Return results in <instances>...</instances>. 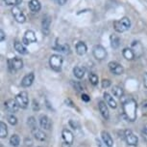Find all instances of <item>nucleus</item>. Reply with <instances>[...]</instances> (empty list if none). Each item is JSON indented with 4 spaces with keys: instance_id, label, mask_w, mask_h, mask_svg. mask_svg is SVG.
Segmentation results:
<instances>
[{
    "instance_id": "473e14b6",
    "label": "nucleus",
    "mask_w": 147,
    "mask_h": 147,
    "mask_svg": "<svg viewBox=\"0 0 147 147\" xmlns=\"http://www.w3.org/2000/svg\"><path fill=\"white\" fill-rule=\"evenodd\" d=\"M4 1L7 5H10V6H16L18 4L21 3L22 0H4Z\"/></svg>"
},
{
    "instance_id": "f704fd0d",
    "label": "nucleus",
    "mask_w": 147,
    "mask_h": 147,
    "mask_svg": "<svg viewBox=\"0 0 147 147\" xmlns=\"http://www.w3.org/2000/svg\"><path fill=\"white\" fill-rule=\"evenodd\" d=\"M69 125H70V126H71L74 130H75V129H79V128H80V124H79L77 121H75V120H70V121H69Z\"/></svg>"
},
{
    "instance_id": "393cba45",
    "label": "nucleus",
    "mask_w": 147,
    "mask_h": 147,
    "mask_svg": "<svg viewBox=\"0 0 147 147\" xmlns=\"http://www.w3.org/2000/svg\"><path fill=\"white\" fill-rule=\"evenodd\" d=\"M110 40H111V46L112 48L113 49H118L119 46H120V38L116 35H111L110 37Z\"/></svg>"
},
{
    "instance_id": "7ed1b4c3",
    "label": "nucleus",
    "mask_w": 147,
    "mask_h": 147,
    "mask_svg": "<svg viewBox=\"0 0 147 147\" xmlns=\"http://www.w3.org/2000/svg\"><path fill=\"white\" fill-rule=\"evenodd\" d=\"M63 59V57L59 54H53L51 55L50 59H49V64H50L51 69H53L55 72H61L62 70Z\"/></svg>"
},
{
    "instance_id": "09e8293b",
    "label": "nucleus",
    "mask_w": 147,
    "mask_h": 147,
    "mask_svg": "<svg viewBox=\"0 0 147 147\" xmlns=\"http://www.w3.org/2000/svg\"><path fill=\"white\" fill-rule=\"evenodd\" d=\"M142 107H147V101H145V102H143V103H142Z\"/></svg>"
},
{
    "instance_id": "a211bd4d",
    "label": "nucleus",
    "mask_w": 147,
    "mask_h": 147,
    "mask_svg": "<svg viewBox=\"0 0 147 147\" xmlns=\"http://www.w3.org/2000/svg\"><path fill=\"white\" fill-rule=\"evenodd\" d=\"M102 135V139H103V142L106 146L108 147H113V140L112 137L110 135V134L106 131H102L101 133Z\"/></svg>"
},
{
    "instance_id": "423d86ee",
    "label": "nucleus",
    "mask_w": 147,
    "mask_h": 147,
    "mask_svg": "<svg viewBox=\"0 0 147 147\" xmlns=\"http://www.w3.org/2000/svg\"><path fill=\"white\" fill-rule=\"evenodd\" d=\"M93 56L97 60H104L107 56V51L100 45H97L93 48Z\"/></svg>"
},
{
    "instance_id": "ddd939ff",
    "label": "nucleus",
    "mask_w": 147,
    "mask_h": 147,
    "mask_svg": "<svg viewBox=\"0 0 147 147\" xmlns=\"http://www.w3.org/2000/svg\"><path fill=\"white\" fill-rule=\"evenodd\" d=\"M40 125L41 128L44 130H50L52 127V122L48 116L41 115L40 118Z\"/></svg>"
},
{
    "instance_id": "cd10ccee",
    "label": "nucleus",
    "mask_w": 147,
    "mask_h": 147,
    "mask_svg": "<svg viewBox=\"0 0 147 147\" xmlns=\"http://www.w3.org/2000/svg\"><path fill=\"white\" fill-rule=\"evenodd\" d=\"M112 92L113 94V96L117 97V98H121L124 94V90H123V88L120 86H113L112 89Z\"/></svg>"
},
{
    "instance_id": "7c9ffc66",
    "label": "nucleus",
    "mask_w": 147,
    "mask_h": 147,
    "mask_svg": "<svg viewBox=\"0 0 147 147\" xmlns=\"http://www.w3.org/2000/svg\"><path fill=\"white\" fill-rule=\"evenodd\" d=\"M27 124H28V126L30 127L31 130L37 128V122H36L35 117H33V116H31V117H29L27 119Z\"/></svg>"
},
{
    "instance_id": "72a5a7b5",
    "label": "nucleus",
    "mask_w": 147,
    "mask_h": 147,
    "mask_svg": "<svg viewBox=\"0 0 147 147\" xmlns=\"http://www.w3.org/2000/svg\"><path fill=\"white\" fill-rule=\"evenodd\" d=\"M7 119H8V122H9L11 125H16V123H18V118L13 114L8 116Z\"/></svg>"
},
{
    "instance_id": "37998d69",
    "label": "nucleus",
    "mask_w": 147,
    "mask_h": 147,
    "mask_svg": "<svg viewBox=\"0 0 147 147\" xmlns=\"http://www.w3.org/2000/svg\"><path fill=\"white\" fill-rule=\"evenodd\" d=\"M143 85L147 89V73L144 75V77H143Z\"/></svg>"
},
{
    "instance_id": "58836bf2",
    "label": "nucleus",
    "mask_w": 147,
    "mask_h": 147,
    "mask_svg": "<svg viewBox=\"0 0 147 147\" xmlns=\"http://www.w3.org/2000/svg\"><path fill=\"white\" fill-rule=\"evenodd\" d=\"M24 143H25V146H27V147H31L33 145V141H32L31 138H29V137L25 138V140H24Z\"/></svg>"
},
{
    "instance_id": "4c0bfd02",
    "label": "nucleus",
    "mask_w": 147,
    "mask_h": 147,
    "mask_svg": "<svg viewBox=\"0 0 147 147\" xmlns=\"http://www.w3.org/2000/svg\"><path fill=\"white\" fill-rule=\"evenodd\" d=\"M111 86V80L110 79H103L102 80V87L108 88Z\"/></svg>"
},
{
    "instance_id": "20e7f679",
    "label": "nucleus",
    "mask_w": 147,
    "mask_h": 147,
    "mask_svg": "<svg viewBox=\"0 0 147 147\" xmlns=\"http://www.w3.org/2000/svg\"><path fill=\"white\" fill-rule=\"evenodd\" d=\"M16 100L18 102V106L21 109H26L29 105V98H28V94L25 91H22L19 94H18L16 97Z\"/></svg>"
},
{
    "instance_id": "6ab92c4d",
    "label": "nucleus",
    "mask_w": 147,
    "mask_h": 147,
    "mask_svg": "<svg viewBox=\"0 0 147 147\" xmlns=\"http://www.w3.org/2000/svg\"><path fill=\"white\" fill-rule=\"evenodd\" d=\"M33 135H34V137L36 138L37 140H40V141H44L46 139V135L44 134V133L41 131V130L38 129V128H35L31 130Z\"/></svg>"
},
{
    "instance_id": "f257e3e1",
    "label": "nucleus",
    "mask_w": 147,
    "mask_h": 147,
    "mask_svg": "<svg viewBox=\"0 0 147 147\" xmlns=\"http://www.w3.org/2000/svg\"><path fill=\"white\" fill-rule=\"evenodd\" d=\"M122 109H123V113L125 117L128 119L129 121L134 122L137 119V109L138 105L137 102L134 99L128 98L124 100L122 103Z\"/></svg>"
},
{
    "instance_id": "c03bdc74",
    "label": "nucleus",
    "mask_w": 147,
    "mask_h": 147,
    "mask_svg": "<svg viewBox=\"0 0 147 147\" xmlns=\"http://www.w3.org/2000/svg\"><path fill=\"white\" fill-rule=\"evenodd\" d=\"M65 103H66V104H67V106L72 107H74V109H75V106H73V103H72V102L70 101V99L65 100Z\"/></svg>"
},
{
    "instance_id": "ea45409f",
    "label": "nucleus",
    "mask_w": 147,
    "mask_h": 147,
    "mask_svg": "<svg viewBox=\"0 0 147 147\" xmlns=\"http://www.w3.org/2000/svg\"><path fill=\"white\" fill-rule=\"evenodd\" d=\"M81 98H82V100L84 102H90V98L88 97V95H87V94H82V96H81Z\"/></svg>"
},
{
    "instance_id": "49530a36",
    "label": "nucleus",
    "mask_w": 147,
    "mask_h": 147,
    "mask_svg": "<svg viewBox=\"0 0 147 147\" xmlns=\"http://www.w3.org/2000/svg\"><path fill=\"white\" fill-rule=\"evenodd\" d=\"M143 133H144V135L147 137V125H145V126L143 127Z\"/></svg>"
},
{
    "instance_id": "a878e982",
    "label": "nucleus",
    "mask_w": 147,
    "mask_h": 147,
    "mask_svg": "<svg viewBox=\"0 0 147 147\" xmlns=\"http://www.w3.org/2000/svg\"><path fill=\"white\" fill-rule=\"evenodd\" d=\"M54 49L56 51L63 52V53H69L70 52V48L68 45H57L54 46Z\"/></svg>"
},
{
    "instance_id": "412c9836",
    "label": "nucleus",
    "mask_w": 147,
    "mask_h": 147,
    "mask_svg": "<svg viewBox=\"0 0 147 147\" xmlns=\"http://www.w3.org/2000/svg\"><path fill=\"white\" fill-rule=\"evenodd\" d=\"M87 51H88L87 45H86L84 42H78V43L76 44V52L79 55L86 54L87 53Z\"/></svg>"
},
{
    "instance_id": "1a4fd4ad",
    "label": "nucleus",
    "mask_w": 147,
    "mask_h": 147,
    "mask_svg": "<svg viewBox=\"0 0 147 147\" xmlns=\"http://www.w3.org/2000/svg\"><path fill=\"white\" fill-rule=\"evenodd\" d=\"M4 106H5V109H6V110H8L9 112H13V113L18 111V109L20 107L18 106L16 100H13V99L7 100V101L5 102Z\"/></svg>"
},
{
    "instance_id": "39448f33",
    "label": "nucleus",
    "mask_w": 147,
    "mask_h": 147,
    "mask_svg": "<svg viewBox=\"0 0 147 147\" xmlns=\"http://www.w3.org/2000/svg\"><path fill=\"white\" fill-rule=\"evenodd\" d=\"M8 65L11 71H18L23 67V61L18 57H13L8 60Z\"/></svg>"
},
{
    "instance_id": "2f4dec72",
    "label": "nucleus",
    "mask_w": 147,
    "mask_h": 147,
    "mask_svg": "<svg viewBox=\"0 0 147 147\" xmlns=\"http://www.w3.org/2000/svg\"><path fill=\"white\" fill-rule=\"evenodd\" d=\"M88 79H90V83L92 85H97V84H98V77H97L95 74L90 73V76H88Z\"/></svg>"
},
{
    "instance_id": "a19ab883",
    "label": "nucleus",
    "mask_w": 147,
    "mask_h": 147,
    "mask_svg": "<svg viewBox=\"0 0 147 147\" xmlns=\"http://www.w3.org/2000/svg\"><path fill=\"white\" fill-rule=\"evenodd\" d=\"M5 37H6V35H5V33L3 30H0V41L1 42H3L5 40Z\"/></svg>"
},
{
    "instance_id": "5701e85b",
    "label": "nucleus",
    "mask_w": 147,
    "mask_h": 147,
    "mask_svg": "<svg viewBox=\"0 0 147 147\" xmlns=\"http://www.w3.org/2000/svg\"><path fill=\"white\" fill-rule=\"evenodd\" d=\"M15 49H16V51L20 54H27L28 53V51H27V49L25 48V46H24L22 43H20V42H18V41L16 42Z\"/></svg>"
},
{
    "instance_id": "a18cd8bd",
    "label": "nucleus",
    "mask_w": 147,
    "mask_h": 147,
    "mask_svg": "<svg viewBox=\"0 0 147 147\" xmlns=\"http://www.w3.org/2000/svg\"><path fill=\"white\" fill-rule=\"evenodd\" d=\"M96 144H97V146H98V147H106V145L102 143L99 139H96Z\"/></svg>"
},
{
    "instance_id": "c756f323",
    "label": "nucleus",
    "mask_w": 147,
    "mask_h": 147,
    "mask_svg": "<svg viewBox=\"0 0 147 147\" xmlns=\"http://www.w3.org/2000/svg\"><path fill=\"white\" fill-rule=\"evenodd\" d=\"M10 143H11V145H13V147L18 146L19 143H20V138H19L18 135H13L10 138Z\"/></svg>"
},
{
    "instance_id": "c9c22d12",
    "label": "nucleus",
    "mask_w": 147,
    "mask_h": 147,
    "mask_svg": "<svg viewBox=\"0 0 147 147\" xmlns=\"http://www.w3.org/2000/svg\"><path fill=\"white\" fill-rule=\"evenodd\" d=\"M32 107H33V110H34V111H38V110H40V104H38V102L36 101V100L33 101Z\"/></svg>"
},
{
    "instance_id": "f3484780",
    "label": "nucleus",
    "mask_w": 147,
    "mask_h": 147,
    "mask_svg": "<svg viewBox=\"0 0 147 147\" xmlns=\"http://www.w3.org/2000/svg\"><path fill=\"white\" fill-rule=\"evenodd\" d=\"M50 24H51V18H49V16H44L42 19V23H41L42 32L44 35L49 34V31H50Z\"/></svg>"
},
{
    "instance_id": "f8f14e48",
    "label": "nucleus",
    "mask_w": 147,
    "mask_h": 147,
    "mask_svg": "<svg viewBox=\"0 0 147 147\" xmlns=\"http://www.w3.org/2000/svg\"><path fill=\"white\" fill-rule=\"evenodd\" d=\"M22 42H23L24 45H29V44L36 43L37 42V37H36L35 32L32 31V30H27L25 34H24Z\"/></svg>"
},
{
    "instance_id": "e433bc0d",
    "label": "nucleus",
    "mask_w": 147,
    "mask_h": 147,
    "mask_svg": "<svg viewBox=\"0 0 147 147\" xmlns=\"http://www.w3.org/2000/svg\"><path fill=\"white\" fill-rule=\"evenodd\" d=\"M72 85H73V87H74V89H76L77 91H82L83 90V87H82V85L80 84L79 82H77V81H72Z\"/></svg>"
},
{
    "instance_id": "bb28decb",
    "label": "nucleus",
    "mask_w": 147,
    "mask_h": 147,
    "mask_svg": "<svg viewBox=\"0 0 147 147\" xmlns=\"http://www.w3.org/2000/svg\"><path fill=\"white\" fill-rule=\"evenodd\" d=\"M122 53H123L124 58H126L127 60H133L134 58H136L135 53L133 52V51L131 49H124Z\"/></svg>"
},
{
    "instance_id": "dca6fc26",
    "label": "nucleus",
    "mask_w": 147,
    "mask_h": 147,
    "mask_svg": "<svg viewBox=\"0 0 147 147\" xmlns=\"http://www.w3.org/2000/svg\"><path fill=\"white\" fill-rule=\"evenodd\" d=\"M107 103H105L103 101H100L98 103V107H99V110H100L102 116L108 120L110 117V112H109V109H108V107H107Z\"/></svg>"
},
{
    "instance_id": "0eeeda50",
    "label": "nucleus",
    "mask_w": 147,
    "mask_h": 147,
    "mask_svg": "<svg viewBox=\"0 0 147 147\" xmlns=\"http://www.w3.org/2000/svg\"><path fill=\"white\" fill-rule=\"evenodd\" d=\"M124 137L126 139V142L128 143V145L130 146H136L138 142V139L134 133L131 130H126L124 133Z\"/></svg>"
},
{
    "instance_id": "6e6552de",
    "label": "nucleus",
    "mask_w": 147,
    "mask_h": 147,
    "mask_svg": "<svg viewBox=\"0 0 147 147\" xmlns=\"http://www.w3.org/2000/svg\"><path fill=\"white\" fill-rule=\"evenodd\" d=\"M133 51V52L135 53V56L137 58H140L142 56L143 54V46L141 45L140 42L138 41H134L131 44V48H130Z\"/></svg>"
},
{
    "instance_id": "f03ea898",
    "label": "nucleus",
    "mask_w": 147,
    "mask_h": 147,
    "mask_svg": "<svg viewBox=\"0 0 147 147\" xmlns=\"http://www.w3.org/2000/svg\"><path fill=\"white\" fill-rule=\"evenodd\" d=\"M131 27V21L128 18H122L120 21H115L113 23V28L116 32L122 33L128 30Z\"/></svg>"
},
{
    "instance_id": "79ce46f5",
    "label": "nucleus",
    "mask_w": 147,
    "mask_h": 147,
    "mask_svg": "<svg viewBox=\"0 0 147 147\" xmlns=\"http://www.w3.org/2000/svg\"><path fill=\"white\" fill-rule=\"evenodd\" d=\"M58 5H65L67 0H54Z\"/></svg>"
},
{
    "instance_id": "b1692460",
    "label": "nucleus",
    "mask_w": 147,
    "mask_h": 147,
    "mask_svg": "<svg viewBox=\"0 0 147 147\" xmlns=\"http://www.w3.org/2000/svg\"><path fill=\"white\" fill-rule=\"evenodd\" d=\"M29 8L32 12H38L40 10V3L38 0H30L29 2Z\"/></svg>"
},
{
    "instance_id": "c85d7f7f",
    "label": "nucleus",
    "mask_w": 147,
    "mask_h": 147,
    "mask_svg": "<svg viewBox=\"0 0 147 147\" xmlns=\"http://www.w3.org/2000/svg\"><path fill=\"white\" fill-rule=\"evenodd\" d=\"M8 135V130H7V126L4 122H0V137L1 138L6 137Z\"/></svg>"
},
{
    "instance_id": "aec40b11",
    "label": "nucleus",
    "mask_w": 147,
    "mask_h": 147,
    "mask_svg": "<svg viewBox=\"0 0 147 147\" xmlns=\"http://www.w3.org/2000/svg\"><path fill=\"white\" fill-rule=\"evenodd\" d=\"M104 99H105V101H106L107 105H109V106L112 107V109H116V107H117V104H116L115 100L113 99V97L111 96L109 93H107V92L104 93Z\"/></svg>"
},
{
    "instance_id": "9d476101",
    "label": "nucleus",
    "mask_w": 147,
    "mask_h": 147,
    "mask_svg": "<svg viewBox=\"0 0 147 147\" xmlns=\"http://www.w3.org/2000/svg\"><path fill=\"white\" fill-rule=\"evenodd\" d=\"M12 14H13V18H15V19L18 21V23H25V21H26L25 15L22 13V11L19 9L18 7H16V6L13 7L12 9Z\"/></svg>"
},
{
    "instance_id": "9b49d317",
    "label": "nucleus",
    "mask_w": 147,
    "mask_h": 147,
    "mask_svg": "<svg viewBox=\"0 0 147 147\" xmlns=\"http://www.w3.org/2000/svg\"><path fill=\"white\" fill-rule=\"evenodd\" d=\"M108 66H109L110 71L112 72L113 74L116 75V76L122 75V74H123V72H124L123 67H122V66L119 64V63L115 62V61H112V62H110Z\"/></svg>"
},
{
    "instance_id": "4be33fe9",
    "label": "nucleus",
    "mask_w": 147,
    "mask_h": 147,
    "mask_svg": "<svg viewBox=\"0 0 147 147\" xmlns=\"http://www.w3.org/2000/svg\"><path fill=\"white\" fill-rule=\"evenodd\" d=\"M73 74L77 79H83L86 74V69L84 67H80V66H77L73 69Z\"/></svg>"
},
{
    "instance_id": "2eb2a0df",
    "label": "nucleus",
    "mask_w": 147,
    "mask_h": 147,
    "mask_svg": "<svg viewBox=\"0 0 147 147\" xmlns=\"http://www.w3.org/2000/svg\"><path fill=\"white\" fill-rule=\"evenodd\" d=\"M35 79V75L34 73H30L28 75H26L25 77L22 79L21 80V85L23 87H29L32 85L33 81H34Z\"/></svg>"
},
{
    "instance_id": "de8ad7c7",
    "label": "nucleus",
    "mask_w": 147,
    "mask_h": 147,
    "mask_svg": "<svg viewBox=\"0 0 147 147\" xmlns=\"http://www.w3.org/2000/svg\"><path fill=\"white\" fill-rule=\"evenodd\" d=\"M69 146H70V144H68V143H66V142L63 143V147H69Z\"/></svg>"
},
{
    "instance_id": "4468645a",
    "label": "nucleus",
    "mask_w": 147,
    "mask_h": 147,
    "mask_svg": "<svg viewBox=\"0 0 147 147\" xmlns=\"http://www.w3.org/2000/svg\"><path fill=\"white\" fill-rule=\"evenodd\" d=\"M62 135H63V141H65V142L70 144V145L73 143L74 135L71 133V131H69L68 129H63V133H62Z\"/></svg>"
}]
</instances>
